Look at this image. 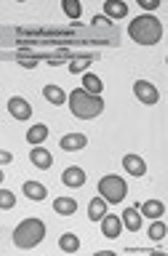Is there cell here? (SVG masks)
<instances>
[{"instance_id": "obj_1", "label": "cell", "mask_w": 168, "mask_h": 256, "mask_svg": "<svg viewBox=\"0 0 168 256\" xmlns=\"http://www.w3.org/2000/svg\"><path fill=\"white\" fill-rule=\"evenodd\" d=\"M67 102H70L72 115L80 118V120H94V118H99L102 112H104V102H102V96L88 94L86 88H75V91H72V94L67 96Z\"/></svg>"}, {"instance_id": "obj_2", "label": "cell", "mask_w": 168, "mask_h": 256, "mask_svg": "<svg viewBox=\"0 0 168 256\" xmlns=\"http://www.w3.org/2000/svg\"><path fill=\"white\" fill-rule=\"evenodd\" d=\"M128 38L139 46H158L163 38V24L155 16H139L128 24Z\"/></svg>"}, {"instance_id": "obj_3", "label": "cell", "mask_w": 168, "mask_h": 256, "mask_svg": "<svg viewBox=\"0 0 168 256\" xmlns=\"http://www.w3.org/2000/svg\"><path fill=\"white\" fill-rule=\"evenodd\" d=\"M46 240V224L40 219H24L19 227L14 230V243L22 251H30V248L40 246Z\"/></svg>"}, {"instance_id": "obj_4", "label": "cell", "mask_w": 168, "mask_h": 256, "mask_svg": "<svg viewBox=\"0 0 168 256\" xmlns=\"http://www.w3.org/2000/svg\"><path fill=\"white\" fill-rule=\"evenodd\" d=\"M126 179L123 176H104L99 182V198H104L107 203H123L126 200Z\"/></svg>"}, {"instance_id": "obj_5", "label": "cell", "mask_w": 168, "mask_h": 256, "mask_svg": "<svg viewBox=\"0 0 168 256\" xmlns=\"http://www.w3.org/2000/svg\"><path fill=\"white\" fill-rule=\"evenodd\" d=\"M134 94H136V99H139L142 104H150V107H155V104L160 102L158 88L152 86L150 80H136V83H134Z\"/></svg>"}, {"instance_id": "obj_6", "label": "cell", "mask_w": 168, "mask_h": 256, "mask_svg": "<svg viewBox=\"0 0 168 256\" xmlns=\"http://www.w3.org/2000/svg\"><path fill=\"white\" fill-rule=\"evenodd\" d=\"M62 182H64V187L78 190V187H83V184H86V171L80 166H70V168H64Z\"/></svg>"}, {"instance_id": "obj_7", "label": "cell", "mask_w": 168, "mask_h": 256, "mask_svg": "<svg viewBox=\"0 0 168 256\" xmlns=\"http://www.w3.org/2000/svg\"><path fill=\"white\" fill-rule=\"evenodd\" d=\"M86 134H67V136H62V142H59V147L64 152H80V150H86Z\"/></svg>"}, {"instance_id": "obj_8", "label": "cell", "mask_w": 168, "mask_h": 256, "mask_svg": "<svg viewBox=\"0 0 168 256\" xmlns=\"http://www.w3.org/2000/svg\"><path fill=\"white\" fill-rule=\"evenodd\" d=\"M120 230H123V222H120V216L107 214V216L102 219V235H104V238L115 240V238H120Z\"/></svg>"}, {"instance_id": "obj_9", "label": "cell", "mask_w": 168, "mask_h": 256, "mask_svg": "<svg viewBox=\"0 0 168 256\" xmlns=\"http://www.w3.org/2000/svg\"><path fill=\"white\" fill-rule=\"evenodd\" d=\"M8 112H11L16 120H30L32 118V107L22 99V96H14V99L8 102Z\"/></svg>"}, {"instance_id": "obj_10", "label": "cell", "mask_w": 168, "mask_h": 256, "mask_svg": "<svg viewBox=\"0 0 168 256\" xmlns=\"http://www.w3.org/2000/svg\"><path fill=\"white\" fill-rule=\"evenodd\" d=\"M30 160H32V166H35V168H40V171H48V168L54 166L51 152L43 150V144H40V147H35V150L30 152Z\"/></svg>"}, {"instance_id": "obj_11", "label": "cell", "mask_w": 168, "mask_h": 256, "mask_svg": "<svg viewBox=\"0 0 168 256\" xmlns=\"http://www.w3.org/2000/svg\"><path fill=\"white\" fill-rule=\"evenodd\" d=\"M123 168H126L131 176H136V179L147 174V163H144L139 155H126V158H123Z\"/></svg>"}, {"instance_id": "obj_12", "label": "cell", "mask_w": 168, "mask_h": 256, "mask_svg": "<svg viewBox=\"0 0 168 256\" xmlns=\"http://www.w3.org/2000/svg\"><path fill=\"white\" fill-rule=\"evenodd\" d=\"M120 222H123V227H128L131 232H139L142 230V214H139V208H126L123 216H120Z\"/></svg>"}, {"instance_id": "obj_13", "label": "cell", "mask_w": 168, "mask_h": 256, "mask_svg": "<svg viewBox=\"0 0 168 256\" xmlns=\"http://www.w3.org/2000/svg\"><path fill=\"white\" fill-rule=\"evenodd\" d=\"M107 216V200L104 198H94L91 206H88V219L91 222H102Z\"/></svg>"}, {"instance_id": "obj_14", "label": "cell", "mask_w": 168, "mask_h": 256, "mask_svg": "<svg viewBox=\"0 0 168 256\" xmlns=\"http://www.w3.org/2000/svg\"><path fill=\"white\" fill-rule=\"evenodd\" d=\"M46 139H48V126L46 123H38V126H32L27 131V142L32 144V147H40Z\"/></svg>"}, {"instance_id": "obj_15", "label": "cell", "mask_w": 168, "mask_h": 256, "mask_svg": "<svg viewBox=\"0 0 168 256\" xmlns=\"http://www.w3.org/2000/svg\"><path fill=\"white\" fill-rule=\"evenodd\" d=\"M142 216H147V219H160V216L166 214V206L160 203V200H147L142 208H139Z\"/></svg>"}, {"instance_id": "obj_16", "label": "cell", "mask_w": 168, "mask_h": 256, "mask_svg": "<svg viewBox=\"0 0 168 256\" xmlns=\"http://www.w3.org/2000/svg\"><path fill=\"white\" fill-rule=\"evenodd\" d=\"M22 190H24V195H27L30 200H46L48 198V190L40 182H24Z\"/></svg>"}, {"instance_id": "obj_17", "label": "cell", "mask_w": 168, "mask_h": 256, "mask_svg": "<svg viewBox=\"0 0 168 256\" xmlns=\"http://www.w3.org/2000/svg\"><path fill=\"white\" fill-rule=\"evenodd\" d=\"M104 11H107V16H110V19H126V16H128V6L123 3V0H110V3L107 6H104Z\"/></svg>"}, {"instance_id": "obj_18", "label": "cell", "mask_w": 168, "mask_h": 256, "mask_svg": "<svg viewBox=\"0 0 168 256\" xmlns=\"http://www.w3.org/2000/svg\"><path fill=\"white\" fill-rule=\"evenodd\" d=\"M59 248L64 254H78L80 251V238L72 235V232H64V235L59 238Z\"/></svg>"}, {"instance_id": "obj_19", "label": "cell", "mask_w": 168, "mask_h": 256, "mask_svg": "<svg viewBox=\"0 0 168 256\" xmlns=\"http://www.w3.org/2000/svg\"><path fill=\"white\" fill-rule=\"evenodd\" d=\"M43 96L54 104V107H62L64 99H67V96H64V88H59V86H43Z\"/></svg>"}, {"instance_id": "obj_20", "label": "cell", "mask_w": 168, "mask_h": 256, "mask_svg": "<svg viewBox=\"0 0 168 256\" xmlns=\"http://www.w3.org/2000/svg\"><path fill=\"white\" fill-rule=\"evenodd\" d=\"M54 211L59 216H72L78 211V203L72 198H59V200H54Z\"/></svg>"}, {"instance_id": "obj_21", "label": "cell", "mask_w": 168, "mask_h": 256, "mask_svg": "<svg viewBox=\"0 0 168 256\" xmlns=\"http://www.w3.org/2000/svg\"><path fill=\"white\" fill-rule=\"evenodd\" d=\"M94 56H75V59L70 62V72L72 75H86V70L91 67Z\"/></svg>"}, {"instance_id": "obj_22", "label": "cell", "mask_w": 168, "mask_h": 256, "mask_svg": "<svg viewBox=\"0 0 168 256\" xmlns=\"http://www.w3.org/2000/svg\"><path fill=\"white\" fill-rule=\"evenodd\" d=\"M83 86H86V91L88 94H94V96H99L102 94V80L96 78V75H91V72H86V80H83Z\"/></svg>"}, {"instance_id": "obj_23", "label": "cell", "mask_w": 168, "mask_h": 256, "mask_svg": "<svg viewBox=\"0 0 168 256\" xmlns=\"http://www.w3.org/2000/svg\"><path fill=\"white\" fill-rule=\"evenodd\" d=\"M62 8H64V14H67L70 19H75V22L80 19V14H83V6H80L78 0H64Z\"/></svg>"}, {"instance_id": "obj_24", "label": "cell", "mask_w": 168, "mask_h": 256, "mask_svg": "<svg viewBox=\"0 0 168 256\" xmlns=\"http://www.w3.org/2000/svg\"><path fill=\"white\" fill-rule=\"evenodd\" d=\"M16 206V195L11 190H0V208L3 211H11V208Z\"/></svg>"}, {"instance_id": "obj_25", "label": "cell", "mask_w": 168, "mask_h": 256, "mask_svg": "<svg viewBox=\"0 0 168 256\" xmlns=\"http://www.w3.org/2000/svg\"><path fill=\"white\" fill-rule=\"evenodd\" d=\"M166 238V224L163 222H155L150 227V240H155V243H160V240Z\"/></svg>"}, {"instance_id": "obj_26", "label": "cell", "mask_w": 168, "mask_h": 256, "mask_svg": "<svg viewBox=\"0 0 168 256\" xmlns=\"http://www.w3.org/2000/svg\"><path fill=\"white\" fill-rule=\"evenodd\" d=\"M139 3H142L144 11H155V8L160 6V0H139Z\"/></svg>"}, {"instance_id": "obj_27", "label": "cell", "mask_w": 168, "mask_h": 256, "mask_svg": "<svg viewBox=\"0 0 168 256\" xmlns=\"http://www.w3.org/2000/svg\"><path fill=\"white\" fill-rule=\"evenodd\" d=\"M19 64L27 67V70H32V67H38V59H19Z\"/></svg>"}, {"instance_id": "obj_28", "label": "cell", "mask_w": 168, "mask_h": 256, "mask_svg": "<svg viewBox=\"0 0 168 256\" xmlns=\"http://www.w3.org/2000/svg\"><path fill=\"white\" fill-rule=\"evenodd\" d=\"M0 163H3V166L11 163V152H0Z\"/></svg>"}]
</instances>
